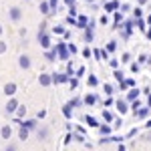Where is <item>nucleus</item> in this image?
I'll use <instances>...</instances> for the list:
<instances>
[{"instance_id": "nucleus-1", "label": "nucleus", "mask_w": 151, "mask_h": 151, "mask_svg": "<svg viewBox=\"0 0 151 151\" xmlns=\"http://www.w3.org/2000/svg\"><path fill=\"white\" fill-rule=\"evenodd\" d=\"M121 8V4L117 2V0H109V2H105V12H115Z\"/></svg>"}, {"instance_id": "nucleus-4", "label": "nucleus", "mask_w": 151, "mask_h": 151, "mask_svg": "<svg viewBox=\"0 0 151 151\" xmlns=\"http://www.w3.org/2000/svg\"><path fill=\"white\" fill-rule=\"evenodd\" d=\"M16 93V85H14V83H6V85H4V95H14Z\"/></svg>"}, {"instance_id": "nucleus-42", "label": "nucleus", "mask_w": 151, "mask_h": 151, "mask_svg": "<svg viewBox=\"0 0 151 151\" xmlns=\"http://www.w3.org/2000/svg\"><path fill=\"white\" fill-rule=\"evenodd\" d=\"M147 22H149V24H151V14H149V16H147Z\"/></svg>"}, {"instance_id": "nucleus-19", "label": "nucleus", "mask_w": 151, "mask_h": 151, "mask_svg": "<svg viewBox=\"0 0 151 151\" xmlns=\"http://www.w3.org/2000/svg\"><path fill=\"white\" fill-rule=\"evenodd\" d=\"M137 28L139 30H145V20L143 18H137Z\"/></svg>"}, {"instance_id": "nucleus-21", "label": "nucleus", "mask_w": 151, "mask_h": 151, "mask_svg": "<svg viewBox=\"0 0 151 151\" xmlns=\"http://www.w3.org/2000/svg\"><path fill=\"white\" fill-rule=\"evenodd\" d=\"M133 16H135V18H141V16H143V10H141V8H135V10H133Z\"/></svg>"}, {"instance_id": "nucleus-5", "label": "nucleus", "mask_w": 151, "mask_h": 151, "mask_svg": "<svg viewBox=\"0 0 151 151\" xmlns=\"http://www.w3.org/2000/svg\"><path fill=\"white\" fill-rule=\"evenodd\" d=\"M115 105H117V111H119L121 115H123V113H127V103H125V101H121V99H119Z\"/></svg>"}, {"instance_id": "nucleus-26", "label": "nucleus", "mask_w": 151, "mask_h": 151, "mask_svg": "<svg viewBox=\"0 0 151 151\" xmlns=\"http://www.w3.org/2000/svg\"><path fill=\"white\" fill-rule=\"evenodd\" d=\"M103 117H105V121H111V119H113V115H111L109 111H103Z\"/></svg>"}, {"instance_id": "nucleus-30", "label": "nucleus", "mask_w": 151, "mask_h": 151, "mask_svg": "<svg viewBox=\"0 0 151 151\" xmlns=\"http://www.w3.org/2000/svg\"><path fill=\"white\" fill-rule=\"evenodd\" d=\"M131 70L137 73V70H139V63H133V65H131Z\"/></svg>"}, {"instance_id": "nucleus-7", "label": "nucleus", "mask_w": 151, "mask_h": 151, "mask_svg": "<svg viewBox=\"0 0 151 151\" xmlns=\"http://www.w3.org/2000/svg\"><path fill=\"white\" fill-rule=\"evenodd\" d=\"M137 97H139V91H137V89H131V91H129V95H127V101H131V103H133Z\"/></svg>"}, {"instance_id": "nucleus-34", "label": "nucleus", "mask_w": 151, "mask_h": 151, "mask_svg": "<svg viewBox=\"0 0 151 151\" xmlns=\"http://www.w3.org/2000/svg\"><path fill=\"white\" fill-rule=\"evenodd\" d=\"M83 55H85V57L89 58V57H91V55H93V52H91V50H89V48H85V50H83Z\"/></svg>"}, {"instance_id": "nucleus-15", "label": "nucleus", "mask_w": 151, "mask_h": 151, "mask_svg": "<svg viewBox=\"0 0 151 151\" xmlns=\"http://www.w3.org/2000/svg\"><path fill=\"white\" fill-rule=\"evenodd\" d=\"M123 20V12H119V10H115V24H119Z\"/></svg>"}, {"instance_id": "nucleus-23", "label": "nucleus", "mask_w": 151, "mask_h": 151, "mask_svg": "<svg viewBox=\"0 0 151 151\" xmlns=\"http://www.w3.org/2000/svg\"><path fill=\"white\" fill-rule=\"evenodd\" d=\"M131 107H133V113H137V109H139V107H141V103H139V101H137V99H135Z\"/></svg>"}, {"instance_id": "nucleus-16", "label": "nucleus", "mask_w": 151, "mask_h": 151, "mask_svg": "<svg viewBox=\"0 0 151 151\" xmlns=\"http://www.w3.org/2000/svg\"><path fill=\"white\" fill-rule=\"evenodd\" d=\"M77 24H79L81 28H85V26H87V16H81V18L77 20Z\"/></svg>"}, {"instance_id": "nucleus-29", "label": "nucleus", "mask_w": 151, "mask_h": 151, "mask_svg": "<svg viewBox=\"0 0 151 151\" xmlns=\"http://www.w3.org/2000/svg\"><path fill=\"white\" fill-rule=\"evenodd\" d=\"M129 8H131L129 4H121V8H119V10H121V12H129Z\"/></svg>"}, {"instance_id": "nucleus-37", "label": "nucleus", "mask_w": 151, "mask_h": 151, "mask_svg": "<svg viewBox=\"0 0 151 151\" xmlns=\"http://www.w3.org/2000/svg\"><path fill=\"white\" fill-rule=\"evenodd\" d=\"M145 36H147V38L151 40V24H149V28H147V32H145Z\"/></svg>"}, {"instance_id": "nucleus-20", "label": "nucleus", "mask_w": 151, "mask_h": 151, "mask_svg": "<svg viewBox=\"0 0 151 151\" xmlns=\"http://www.w3.org/2000/svg\"><path fill=\"white\" fill-rule=\"evenodd\" d=\"M115 48H117L115 40H111V42H109V45H107V50H109V52H113V50H115Z\"/></svg>"}, {"instance_id": "nucleus-25", "label": "nucleus", "mask_w": 151, "mask_h": 151, "mask_svg": "<svg viewBox=\"0 0 151 151\" xmlns=\"http://www.w3.org/2000/svg\"><path fill=\"white\" fill-rule=\"evenodd\" d=\"M105 93H107V95H113L115 91H113V87H111V85H105Z\"/></svg>"}, {"instance_id": "nucleus-32", "label": "nucleus", "mask_w": 151, "mask_h": 151, "mask_svg": "<svg viewBox=\"0 0 151 151\" xmlns=\"http://www.w3.org/2000/svg\"><path fill=\"white\" fill-rule=\"evenodd\" d=\"M26 137H28V131L22 129V131H20V139H26Z\"/></svg>"}, {"instance_id": "nucleus-2", "label": "nucleus", "mask_w": 151, "mask_h": 151, "mask_svg": "<svg viewBox=\"0 0 151 151\" xmlns=\"http://www.w3.org/2000/svg\"><path fill=\"white\" fill-rule=\"evenodd\" d=\"M20 16H22V12H20V8L18 6H14V8H10V18L16 22V20H20Z\"/></svg>"}, {"instance_id": "nucleus-12", "label": "nucleus", "mask_w": 151, "mask_h": 151, "mask_svg": "<svg viewBox=\"0 0 151 151\" xmlns=\"http://www.w3.org/2000/svg\"><path fill=\"white\" fill-rule=\"evenodd\" d=\"M10 127H2V131H0V135H2V139H8L10 137Z\"/></svg>"}, {"instance_id": "nucleus-27", "label": "nucleus", "mask_w": 151, "mask_h": 151, "mask_svg": "<svg viewBox=\"0 0 151 151\" xmlns=\"http://www.w3.org/2000/svg\"><path fill=\"white\" fill-rule=\"evenodd\" d=\"M89 85H91V87H95V85H97V77H93V75H91V77H89Z\"/></svg>"}, {"instance_id": "nucleus-41", "label": "nucleus", "mask_w": 151, "mask_h": 151, "mask_svg": "<svg viewBox=\"0 0 151 151\" xmlns=\"http://www.w3.org/2000/svg\"><path fill=\"white\" fill-rule=\"evenodd\" d=\"M137 2H139V4H145V2H147V0H137Z\"/></svg>"}, {"instance_id": "nucleus-13", "label": "nucleus", "mask_w": 151, "mask_h": 151, "mask_svg": "<svg viewBox=\"0 0 151 151\" xmlns=\"http://www.w3.org/2000/svg\"><path fill=\"white\" fill-rule=\"evenodd\" d=\"M147 109H137V113H135V117H139V119H143V117H147Z\"/></svg>"}, {"instance_id": "nucleus-18", "label": "nucleus", "mask_w": 151, "mask_h": 151, "mask_svg": "<svg viewBox=\"0 0 151 151\" xmlns=\"http://www.w3.org/2000/svg\"><path fill=\"white\" fill-rule=\"evenodd\" d=\"M113 75H115V79H117L119 83H121V81H125V77H123V73H121V70H115Z\"/></svg>"}, {"instance_id": "nucleus-8", "label": "nucleus", "mask_w": 151, "mask_h": 151, "mask_svg": "<svg viewBox=\"0 0 151 151\" xmlns=\"http://www.w3.org/2000/svg\"><path fill=\"white\" fill-rule=\"evenodd\" d=\"M38 81H40V85H45V87H48V85L52 83V79H50L48 75H40V79H38Z\"/></svg>"}, {"instance_id": "nucleus-14", "label": "nucleus", "mask_w": 151, "mask_h": 151, "mask_svg": "<svg viewBox=\"0 0 151 151\" xmlns=\"http://www.w3.org/2000/svg\"><path fill=\"white\" fill-rule=\"evenodd\" d=\"M95 101H97V97H95V95H87V97H85V103H87V105H93Z\"/></svg>"}, {"instance_id": "nucleus-10", "label": "nucleus", "mask_w": 151, "mask_h": 151, "mask_svg": "<svg viewBox=\"0 0 151 151\" xmlns=\"http://www.w3.org/2000/svg\"><path fill=\"white\" fill-rule=\"evenodd\" d=\"M85 121H87V125H89V127H99V123H97V119H95V117H85Z\"/></svg>"}, {"instance_id": "nucleus-39", "label": "nucleus", "mask_w": 151, "mask_h": 151, "mask_svg": "<svg viewBox=\"0 0 151 151\" xmlns=\"http://www.w3.org/2000/svg\"><path fill=\"white\" fill-rule=\"evenodd\" d=\"M147 107H151V95H149V99H147Z\"/></svg>"}, {"instance_id": "nucleus-40", "label": "nucleus", "mask_w": 151, "mask_h": 151, "mask_svg": "<svg viewBox=\"0 0 151 151\" xmlns=\"http://www.w3.org/2000/svg\"><path fill=\"white\" fill-rule=\"evenodd\" d=\"M6 151H14V145H10V147H8V149H6Z\"/></svg>"}, {"instance_id": "nucleus-9", "label": "nucleus", "mask_w": 151, "mask_h": 151, "mask_svg": "<svg viewBox=\"0 0 151 151\" xmlns=\"http://www.w3.org/2000/svg\"><path fill=\"white\" fill-rule=\"evenodd\" d=\"M50 8H52V6H50V2H42V4H40V12H42V14H48Z\"/></svg>"}, {"instance_id": "nucleus-22", "label": "nucleus", "mask_w": 151, "mask_h": 151, "mask_svg": "<svg viewBox=\"0 0 151 151\" xmlns=\"http://www.w3.org/2000/svg\"><path fill=\"white\" fill-rule=\"evenodd\" d=\"M52 32H55V35H63V32H65V28H63V26H55V28H52Z\"/></svg>"}, {"instance_id": "nucleus-44", "label": "nucleus", "mask_w": 151, "mask_h": 151, "mask_svg": "<svg viewBox=\"0 0 151 151\" xmlns=\"http://www.w3.org/2000/svg\"><path fill=\"white\" fill-rule=\"evenodd\" d=\"M0 32H2V26H0Z\"/></svg>"}, {"instance_id": "nucleus-43", "label": "nucleus", "mask_w": 151, "mask_h": 151, "mask_svg": "<svg viewBox=\"0 0 151 151\" xmlns=\"http://www.w3.org/2000/svg\"><path fill=\"white\" fill-rule=\"evenodd\" d=\"M147 63H149V65H151V57H149V58H147Z\"/></svg>"}, {"instance_id": "nucleus-38", "label": "nucleus", "mask_w": 151, "mask_h": 151, "mask_svg": "<svg viewBox=\"0 0 151 151\" xmlns=\"http://www.w3.org/2000/svg\"><path fill=\"white\" fill-rule=\"evenodd\" d=\"M65 2H67L69 6H75V0H65Z\"/></svg>"}, {"instance_id": "nucleus-35", "label": "nucleus", "mask_w": 151, "mask_h": 151, "mask_svg": "<svg viewBox=\"0 0 151 151\" xmlns=\"http://www.w3.org/2000/svg\"><path fill=\"white\" fill-rule=\"evenodd\" d=\"M69 50L73 52V55H75V52H77V47H75V45H69Z\"/></svg>"}, {"instance_id": "nucleus-28", "label": "nucleus", "mask_w": 151, "mask_h": 151, "mask_svg": "<svg viewBox=\"0 0 151 151\" xmlns=\"http://www.w3.org/2000/svg\"><path fill=\"white\" fill-rule=\"evenodd\" d=\"M99 131H101V133H103V135H107V133H109V131H111V129L107 127V125H103V127H99Z\"/></svg>"}, {"instance_id": "nucleus-6", "label": "nucleus", "mask_w": 151, "mask_h": 151, "mask_svg": "<svg viewBox=\"0 0 151 151\" xmlns=\"http://www.w3.org/2000/svg\"><path fill=\"white\" fill-rule=\"evenodd\" d=\"M16 107H18L16 99H10V101H8V105H6V111H8V113H12V111H16Z\"/></svg>"}, {"instance_id": "nucleus-33", "label": "nucleus", "mask_w": 151, "mask_h": 151, "mask_svg": "<svg viewBox=\"0 0 151 151\" xmlns=\"http://www.w3.org/2000/svg\"><path fill=\"white\" fill-rule=\"evenodd\" d=\"M50 6H52V10H57V6H58V0H50Z\"/></svg>"}, {"instance_id": "nucleus-17", "label": "nucleus", "mask_w": 151, "mask_h": 151, "mask_svg": "<svg viewBox=\"0 0 151 151\" xmlns=\"http://www.w3.org/2000/svg\"><path fill=\"white\" fill-rule=\"evenodd\" d=\"M48 137V129H42V131H38V139H47Z\"/></svg>"}, {"instance_id": "nucleus-31", "label": "nucleus", "mask_w": 151, "mask_h": 151, "mask_svg": "<svg viewBox=\"0 0 151 151\" xmlns=\"http://www.w3.org/2000/svg\"><path fill=\"white\" fill-rule=\"evenodd\" d=\"M111 67H113V69L119 67V60H117V58H111Z\"/></svg>"}, {"instance_id": "nucleus-11", "label": "nucleus", "mask_w": 151, "mask_h": 151, "mask_svg": "<svg viewBox=\"0 0 151 151\" xmlns=\"http://www.w3.org/2000/svg\"><path fill=\"white\" fill-rule=\"evenodd\" d=\"M40 45H42L45 48H48V47H50V38H48L47 35H42V36H40Z\"/></svg>"}, {"instance_id": "nucleus-36", "label": "nucleus", "mask_w": 151, "mask_h": 151, "mask_svg": "<svg viewBox=\"0 0 151 151\" xmlns=\"http://www.w3.org/2000/svg\"><path fill=\"white\" fill-rule=\"evenodd\" d=\"M4 50H6V45H4V42L0 40V52H4Z\"/></svg>"}, {"instance_id": "nucleus-24", "label": "nucleus", "mask_w": 151, "mask_h": 151, "mask_svg": "<svg viewBox=\"0 0 151 151\" xmlns=\"http://www.w3.org/2000/svg\"><path fill=\"white\" fill-rule=\"evenodd\" d=\"M129 60H131V55H129V52H125V55L121 57V63H129Z\"/></svg>"}, {"instance_id": "nucleus-3", "label": "nucleus", "mask_w": 151, "mask_h": 151, "mask_svg": "<svg viewBox=\"0 0 151 151\" xmlns=\"http://www.w3.org/2000/svg\"><path fill=\"white\" fill-rule=\"evenodd\" d=\"M18 65H20V69H30V58L26 57V55H22V57L18 58Z\"/></svg>"}, {"instance_id": "nucleus-45", "label": "nucleus", "mask_w": 151, "mask_h": 151, "mask_svg": "<svg viewBox=\"0 0 151 151\" xmlns=\"http://www.w3.org/2000/svg\"><path fill=\"white\" fill-rule=\"evenodd\" d=\"M87 2H93V0H87Z\"/></svg>"}]
</instances>
